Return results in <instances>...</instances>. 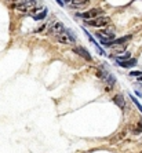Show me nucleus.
Instances as JSON below:
<instances>
[{
  "label": "nucleus",
  "mask_w": 142,
  "mask_h": 153,
  "mask_svg": "<svg viewBox=\"0 0 142 153\" xmlns=\"http://www.w3.org/2000/svg\"><path fill=\"white\" fill-rule=\"evenodd\" d=\"M130 57H131V54L130 53H124V54H121V55H119L117 59L119 61H127V59H130Z\"/></svg>",
  "instance_id": "nucleus-11"
},
{
  "label": "nucleus",
  "mask_w": 142,
  "mask_h": 153,
  "mask_svg": "<svg viewBox=\"0 0 142 153\" xmlns=\"http://www.w3.org/2000/svg\"><path fill=\"white\" fill-rule=\"evenodd\" d=\"M65 1H71V0H65Z\"/></svg>",
  "instance_id": "nucleus-17"
},
{
  "label": "nucleus",
  "mask_w": 142,
  "mask_h": 153,
  "mask_svg": "<svg viewBox=\"0 0 142 153\" xmlns=\"http://www.w3.org/2000/svg\"><path fill=\"white\" fill-rule=\"evenodd\" d=\"M141 153H142V152H141Z\"/></svg>",
  "instance_id": "nucleus-18"
},
{
  "label": "nucleus",
  "mask_w": 142,
  "mask_h": 153,
  "mask_svg": "<svg viewBox=\"0 0 142 153\" xmlns=\"http://www.w3.org/2000/svg\"><path fill=\"white\" fill-rule=\"evenodd\" d=\"M73 4H77V6H80V4H84V3H87L88 0H71Z\"/></svg>",
  "instance_id": "nucleus-13"
},
{
  "label": "nucleus",
  "mask_w": 142,
  "mask_h": 153,
  "mask_svg": "<svg viewBox=\"0 0 142 153\" xmlns=\"http://www.w3.org/2000/svg\"><path fill=\"white\" fill-rule=\"evenodd\" d=\"M36 6H37V0H24L21 3L15 4L14 8H15V11H18V13L25 14V13H30L32 10H35Z\"/></svg>",
  "instance_id": "nucleus-1"
},
{
  "label": "nucleus",
  "mask_w": 142,
  "mask_h": 153,
  "mask_svg": "<svg viewBox=\"0 0 142 153\" xmlns=\"http://www.w3.org/2000/svg\"><path fill=\"white\" fill-rule=\"evenodd\" d=\"M57 3L59 4V6H64V1H62V0H57Z\"/></svg>",
  "instance_id": "nucleus-16"
},
{
  "label": "nucleus",
  "mask_w": 142,
  "mask_h": 153,
  "mask_svg": "<svg viewBox=\"0 0 142 153\" xmlns=\"http://www.w3.org/2000/svg\"><path fill=\"white\" fill-rule=\"evenodd\" d=\"M131 76H142V71H134L130 73Z\"/></svg>",
  "instance_id": "nucleus-14"
},
{
  "label": "nucleus",
  "mask_w": 142,
  "mask_h": 153,
  "mask_svg": "<svg viewBox=\"0 0 142 153\" xmlns=\"http://www.w3.org/2000/svg\"><path fill=\"white\" fill-rule=\"evenodd\" d=\"M30 17L33 18V19H36V21H40V19H43V18H46V15L48 14V10H47L46 7H42V8H35V10H32L30 13Z\"/></svg>",
  "instance_id": "nucleus-6"
},
{
  "label": "nucleus",
  "mask_w": 142,
  "mask_h": 153,
  "mask_svg": "<svg viewBox=\"0 0 142 153\" xmlns=\"http://www.w3.org/2000/svg\"><path fill=\"white\" fill-rule=\"evenodd\" d=\"M57 40L62 44H66V46H71L75 43V36L72 35L71 30H62L59 35L57 36Z\"/></svg>",
  "instance_id": "nucleus-3"
},
{
  "label": "nucleus",
  "mask_w": 142,
  "mask_h": 153,
  "mask_svg": "<svg viewBox=\"0 0 142 153\" xmlns=\"http://www.w3.org/2000/svg\"><path fill=\"white\" fill-rule=\"evenodd\" d=\"M131 130H132V132L134 134H139V132H142V121L139 120V121H137L134 126L131 127Z\"/></svg>",
  "instance_id": "nucleus-10"
},
{
  "label": "nucleus",
  "mask_w": 142,
  "mask_h": 153,
  "mask_svg": "<svg viewBox=\"0 0 142 153\" xmlns=\"http://www.w3.org/2000/svg\"><path fill=\"white\" fill-rule=\"evenodd\" d=\"M131 100H132V102H134V103H135V105H137V108H138L139 111H141V113H142V105H141V103H139V102H138V100H135L134 97H131Z\"/></svg>",
  "instance_id": "nucleus-12"
},
{
  "label": "nucleus",
  "mask_w": 142,
  "mask_h": 153,
  "mask_svg": "<svg viewBox=\"0 0 142 153\" xmlns=\"http://www.w3.org/2000/svg\"><path fill=\"white\" fill-rule=\"evenodd\" d=\"M64 30V25H62V22L59 21H51L48 24V29H47V33L51 36H58L61 32Z\"/></svg>",
  "instance_id": "nucleus-4"
},
{
  "label": "nucleus",
  "mask_w": 142,
  "mask_h": 153,
  "mask_svg": "<svg viewBox=\"0 0 142 153\" xmlns=\"http://www.w3.org/2000/svg\"><path fill=\"white\" fill-rule=\"evenodd\" d=\"M113 101H114V103H116L117 106L120 108V109H124L126 108V102H124V100H123V95H120V94L114 95Z\"/></svg>",
  "instance_id": "nucleus-9"
},
{
  "label": "nucleus",
  "mask_w": 142,
  "mask_h": 153,
  "mask_svg": "<svg viewBox=\"0 0 142 153\" xmlns=\"http://www.w3.org/2000/svg\"><path fill=\"white\" fill-rule=\"evenodd\" d=\"M73 51H75L76 54H79L80 57H83L84 59L92 61V58H91V55H90V53L85 50V48H83V47H75V48H73Z\"/></svg>",
  "instance_id": "nucleus-7"
},
{
  "label": "nucleus",
  "mask_w": 142,
  "mask_h": 153,
  "mask_svg": "<svg viewBox=\"0 0 142 153\" xmlns=\"http://www.w3.org/2000/svg\"><path fill=\"white\" fill-rule=\"evenodd\" d=\"M119 65L121 68H131V66L137 65V59L131 58V59H127V61H119Z\"/></svg>",
  "instance_id": "nucleus-8"
},
{
  "label": "nucleus",
  "mask_w": 142,
  "mask_h": 153,
  "mask_svg": "<svg viewBox=\"0 0 142 153\" xmlns=\"http://www.w3.org/2000/svg\"><path fill=\"white\" fill-rule=\"evenodd\" d=\"M7 1H10V3H14V4H17V3H21V1H24V0H7Z\"/></svg>",
  "instance_id": "nucleus-15"
},
{
  "label": "nucleus",
  "mask_w": 142,
  "mask_h": 153,
  "mask_svg": "<svg viewBox=\"0 0 142 153\" xmlns=\"http://www.w3.org/2000/svg\"><path fill=\"white\" fill-rule=\"evenodd\" d=\"M103 11L101 8H92V10H88V11H84V13H79V17L84 18V19H92V18H97L102 15Z\"/></svg>",
  "instance_id": "nucleus-5"
},
{
  "label": "nucleus",
  "mask_w": 142,
  "mask_h": 153,
  "mask_svg": "<svg viewBox=\"0 0 142 153\" xmlns=\"http://www.w3.org/2000/svg\"><path fill=\"white\" fill-rule=\"evenodd\" d=\"M110 22V18L108 17H97V18H92V19H87V25L92 26V28H102V26H106Z\"/></svg>",
  "instance_id": "nucleus-2"
}]
</instances>
